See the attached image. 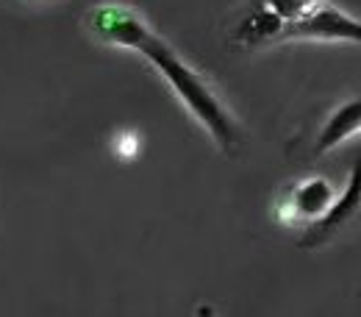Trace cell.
<instances>
[{"mask_svg": "<svg viewBox=\"0 0 361 317\" xmlns=\"http://www.w3.org/2000/svg\"><path fill=\"white\" fill-rule=\"evenodd\" d=\"M359 131H361V97H356V100H348L345 106H339L328 117V123L319 128V136H317L314 148H312V156L328 153L331 148L342 145L345 139L356 136Z\"/></svg>", "mask_w": 361, "mask_h": 317, "instance_id": "5b68a950", "label": "cell"}, {"mask_svg": "<svg viewBox=\"0 0 361 317\" xmlns=\"http://www.w3.org/2000/svg\"><path fill=\"white\" fill-rule=\"evenodd\" d=\"M84 28L92 40L126 50H136V45L153 31V25L145 20L142 11L117 0H103L90 6L84 11Z\"/></svg>", "mask_w": 361, "mask_h": 317, "instance_id": "7a4b0ae2", "label": "cell"}, {"mask_svg": "<svg viewBox=\"0 0 361 317\" xmlns=\"http://www.w3.org/2000/svg\"><path fill=\"white\" fill-rule=\"evenodd\" d=\"M359 206H361V153L356 156V162H353V170H350V179H348L345 192L325 209L322 217H317V220L309 223V228L303 231V237H300L298 245L300 248H319V245H325L348 220H353V215L359 212Z\"/></svg>", "mask_w": 361, "mask_h": 317, "instance_id": "277c9868", "label": "cell"}, {"mask_svg": "<svg viewBox=\"0 0 361 317\" xmlns=\"http://www.w3.org/2000/svg\"><path fill=\"white\" fill-rule=\"evenodd\" d=\"M345 40V42H361V20L345 14L331 0H317L314 6L295 20L283 40Z\"/></svg>", "mask_w": 361, "mask_h": 317, "instance_id": "3957f363", "label": "cell"}, {"mask_svg": "<svg viewBox=\"0 0 361 317\" xmlns=\"http://www.w3.org/2000/svg\"><path fill=\"white\" fill-rule=\"evenodd\" d=\"M289 203V212L292 217H300V220H317L325 215V209L334 203V189L325 179H309V181L298 184L292 189V195L286 198Z\"/></svg>", "mask_w": 361, "mask_h": 317, "instance_id": "8992f818", "label": "cell"}, {"mask_svg": "<svg viewBox=\"0 0 361 317\" xmlns=\"http://www.w3.org/2000/svg\"><path fill=\"white\" fill-rule=\"evenodd\" d=\"M17 3H23V6H47V3H56V0H17Z\"/></svg>", "mask_w": 361, "mask_h": 317, "instance_id": "52a82bcc", "label": "cell"}, {"mask_svg": "<svg viewBox=\"0 0 361 317\" xmlns=\"http://www.w3.org/2000/svg\"><path fill=\"white\" fill-rule=\"evenodd\" d=\"M136 53H142L156 70L159 76L170 84V90L178 95L183 109L209 131V136L217 142V148L233 156L242 148V128L233 120V114L228 112L223 97L214 92V87L176 53V47L164 42L156 31H150L139 45Z\"/></svg>", "mask_w": 361, "mask_h": 317, "instance_id": "6da1fadb", "label": "cell"}]
</instances>
